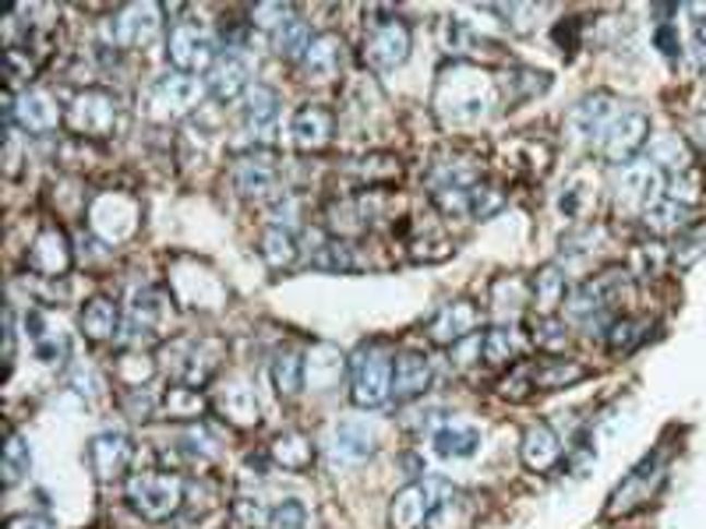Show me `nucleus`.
I'll return each mask as SVG.
<instances>
[{
  "label": "nucleus",
  "mask_w": 706,
  "mask_h": 529,
  "mask_svg": "<svg viewBox=\"0 0 706 529\" xmlns=\"http://www.w3.org/2000/svg\"><path fill=\"white\" fill-rule=\"evenodd\" d=\"M494 99H499V85L488 71L467 60H453L439 71V85H434V113L445 124H477L491 113Z\"/></svg>",
  "instance_id": "f257e3e1"
},
{
  "label": "nucleus",
  "mask_w": 706,
  "mask_h": 529,
  "mask_svg": "<svg viewBox=\"0 0 706 529\" xmlns=\"http://www.w3.org/2000/svg\"><path fill=\"white\" fill-rule=\"evenodd\" d=\"M350 399L360 410H374L393 399V357L382 342H364L350 357Z\"/></svg>",
  "instance_id": "f03ea898"
},
{
  "label": "nucleus",
  "mask_w": 706,
  "mask_h": 529,
  "mask_svg": "<svg viewBox=\"0 0 706 529\" xmlns=\"http://www.w3.org/2000/svg\"><path fill=\"white\" fill-rule=\"evenodd\" d=\"M128 505L145 522H167L184 505V480L177 473H134L128 480Z\"/></svg>",
  "instance_id": "7ed1b4c3"
},
{
  "label": "nucleus",
  "mask_w": 706,
  "mask_h": 529,
  "mask_svg": "<svg viewBox=\"0 0 706 529\" xmlns=\"http://www.w3.org/2000/svg\"><path fill=\"white\" fill-rule=\"evenodd\" d=\"M219 43L216 36L208 33L202 22L194 19H180L173 22L170 36H167V60L173 64V71L180 74H208V68L216 64L219 57Z\"/></svg>",
  "instance_id": "20e7f679"
},
{
  "label": "nucleus",
  "mask_w": 706,
  "mask_h": 529,
  "mask_svg": "<svg viewBox=\"0 0 706 529\" xmlns=\"http://www.w3.org/2000/svg\"><path fill=\"white\" fill-rule=\"evenodd\" d=\"M448 497H456V491L448 488L442 477H424L407 483L403 491H396L393 505H388V529H420L428 526L431 512L439 508Z\"/></svg>",
  "instance_id": "39448f33"
},
{
  "label": "nucleus",
  "mask_w": 706,
  "mask_h": 529,
  "mask_svg": "<svg viewBox=\"0 0 706 529\" xmlns=\"http://www.w3.org/2000/svg\"><path fill=\"white\" fill-rule=\"evenodd\" d=\"M647 134H650V117L636 110V106H622L619 113L611 117V124L605 128V134L594 142L597 156L611 163V166H629L633 156L647 145Z\"/></svg>",
  "instance_id": "423d86ee"
},
{
  "label": "nucleus",
  "mask_w": 706,
  "mask_h": 529,
  "mask_svg": "<svg viewBox=\"0 0 706 529\" xmlns=\"http://www.w3.org/2000/svg\"><path fill=\"white\" fill-rule=\"evenodd\" d=\"M139 223H142V205L124 191H103L88 205V230L103 244H120V240L134 237Z\"/></svg>",
  "instance_id": "0eeeda50"
},
{
  "label": "nucleus",
  "mask_w": 706,
  "mask_h": 529,
  "mask_svg": "<svg viewBox=\"0 0 706 529\" xmlns=\"http://www.w3.org/2000/svg\"><path fill=\"white\" fill-rule=\"evenodd\" d=\"M117 99L107 88H82L79 96L68 103L64 128L79 139H110L117 128Z\"/></svg>",
  "instance_id": "6e6552de"
},
{
  "label": "nucleus",
  "mask_w": 706,
  "mask_h": 529,
  "mask_svg": "<svg viewBox=\"0 0 706 529\" xmlns=\"http://www.w3.org/2000/svg\"><path fill=\"white\" fill-rule=\"evenodd\" d=\"M202 96H205V79L173 71V74H167V79H159L153 88H148V117L170 124V120L188 117L194 106L202 103Z\"/></svg>",
  "instance_id": "1a4fd4ad"
},
{
  "label": "nucleus",
  "mask_w": 706,
  "mask_h": 529,
  "mask_svg": "<svg viewBox=\"0 0 706 529\" xmlns=\"http://www.w3.org/2000/svg\"><path fill=\"white\" fill-rule=\"evenodd\" d=\"M665 194H668V177H665L660 166L629 163L622 170L614 202H619V212H625V216H643V212H647L650 205H657Z\"/></svg>",
  "instance_id": "9d476101"
},
{
  "label": "nucleus",
  "mask_w": 706,
  "mask_h": 529,
  "mask_svg": "<svg viewBox=\"0 0 706 529\" xmlns=\"http://www.w3.org/2000/svg\"><path fill=\"white\" fill-rule=\"evenodd\" d=\"M163 33V8L145 0V4H124L107 22V39L117 50H139L148 47Z\"/></svg>",
  "instance_id": "9b49d317"
},
{
  "label": "nucleus",
  "mask_w": 706,
  "mask_h": 529,
  "mask_svg": "<svg viewBox=\"0 0 706 529\" xmlns=\"http://www.w3.org/2000/svg\"><path fill=\"white\" fill-rule=\"evenodd\" d=\"M410 25L388 14L382 22H371L364 33V60L374 71H396L410 57Z\"/></svg>",
  "instance_id": "f8f14e48"
},
{
  "label": "nucleus",
  "mask_w": 706,
  "mask_h": 529,
  "mask_svg": "<svg viewBox=\"0 0 706 529\" xmlns=\"http://www.w3.org/2000/svg\"><path fill=\"white\" fill-rule=\"evenodd\" d=\"M234 184L244 199L268 202L279 199V163L268 148H251V153L234 159Z\"/></svg>",
  "instance_id": "ddd939ff"
},
{
  "label": "nucleus",
  "mask_w": 706,
  "mask_h": 529,
  "mask_svg": "<svg viewBox=\"0 0 706 529\" xmlns=\"http://www.w3.org/2000/svg\"><path fill=\"white\" fill-rule=\"evenodd\" d=\"M8 124H19L25 134H53L64 124V110L43 88H22L19 96H8Z\"/></svg>",
  "instance_id": "4468645a"
},
{
  "label": "nucleus",
  "mask_w": 706,
  "mask_h": 529,
  "mask_svg": "<svg viewBox=\"0 0 706 529\" xmlns=\"http://www.w3.org/2000/svg\"><path fill=\"white\" fill-rule=\"evenodd\" d=\"M131 459H134V445H131V437L120 431H103L88 442V462H93V473L103 483L124 477Z\"/></svg>",
  "instance_id": "2eb2a0df"
},
{
  "label": "nucleus",
  "mask_w": 706,
  "mask_h": 529,
  "mask_svg": "<svg viewBox=\"0 0 706 529\" xmlns=\"http://www.w3.org/2000/svg\"><path fill=\"white\" fill-rule=\"evenodd\" d=\"M28 268L43 279H60L71 268V244L60 226H43L36 233L33 248H28Z\"/></svg>",
  "instance_id": "dca6fc26"
},
{
  "label": "nucleus",
  "mask_w": 706,
  "mask_h": 529,
  "mask_svg": "<svg viewBox=\"0 0 706 529\" xmlns=\"http://www.w3.org/2000/svg\"><path fill=\"white\" fill-rule=\"evenodd\" d=\"M290 134H294V145L300 148V153H322V148L333 145L336 117H333L328 106L308 103V106H300V110L294 113Z\"/></svg>",
  "instance_id": "f3484780"
},
{
  "label": "nucleus",
  "mask_w": 706,
  "mask_h": 529,
  "mask_svg": "<svg viewBox=\"0 0 706 529\" xmlns=\"http://www.w3.org/2000/svg\"><path fill=\"white\" fill-rule=\"evenodd\" d=\"M205 88L213 93V99L219 103H234L240 96H248L251 88V71H248V60L240 57L237 50H223L216 57V64L208 68L205 74Z\"/></svg>",
  "instance_id": "a211bd4d"
},
{
  "label": "nucleus",
  "mask_w": 706,
  "mask_h": 529,
  "mask_svg": "<svg viewBox=\"0 0 706 529\" xmlns=\"http://www.w3.org/2000/svg\"><path fill=\"white\" fill-rule=\"evenodd\" d=\"M477 325H480V311L470 300H453V304L439 308V314L428 322V336L439 346H456L467 336H474Z\"/></svg>",
  "instance_id": "6ab92c4d"
},
{
  "label": "nucleus",
  "mask_w": 706,
  "mask_h": 529,
  "mask_svg": "<svg viewBox=\"0 0 706 529\" xmlns=\"http://www.w3.org/2000/svg\"><path fill=\"white\" fill-rule=\"evenodd\" d=\"M300 68H304V79L314 82V85H328L339 79L343 71V39L336 33H319L311 39V47L300 60Z\"/></svg>",
  "instance_id": "aec40b11"
},
{
  "label": "nucleus",
  "mask_w": 706,
  "mask_h": 529,
  "mask_svg": "<svg viewBox=\"0 0 706 529\" xmlns=\"http://www.w3.org/2000/svg\"><path fill=\"white\" fill-rule=\"evenodd\" d=\"M279 120V93L262 82H254L244 96V124L254 142H268Z\"/></svg>",
  "instance_id": "412c9836"
},
{
  "label": "nucleus",
  "mask_w": 706,
  "mask_h": 529,
  "mask_svg": "<svg viewBox=\"0 0 706 529\" xmlns=\"http://www.w3.org/2000/svg\"><path fill=\"white\" fill-rule=\"evenodd\" d=\"M213 406L219 410V417L234 423V428L248 431V428H259L262 410H259V399L244 382H230L227 388H219V396L213 399Z\"/></svg>",
  "instance_id": "4be33fe9"
},
{
  "label": "nucleus",
  "mask_w": 706,
  "mask_h": 529,
  "mask_svg": "<svg viewBox=\"0 0 706 529\" xmlns=\"http://www.w3.org/2000/svg\"><path fill=\"white\" fill-rule=\"evenodd\" d=\"M523 462L534 473H548L562 462V442L554 434L551 423H534V428L523 434Z\"/></svg>",
  "instance_id": "5701e85b"
},
{
  "label": "nucleus",
  "mask_w": 706,
  "mask_h": 529,
  "mask_svg": "<svg viewBox=\"0 0 706 529\" xmlns=\"http://www.w3.org/2000/svg\"><path fill=\"white\" fill-rule=\"evenodd\" d=\"M654 483H660V473H657V466H639V470H633L625 480H622V488L611 494V505H608V516H629V512H636L639 505H647L650 502V494H654Z\"/></svg>",
  "instance_id": "b1692460"
},
{
  "label": "nucleus",
  "mask_w": 706,
  "mask_h": 529,
  "mask_svg": "<svg viewBox=\"0 0 706 529\" xmlns=\"http://www.w3.org/2000/svg\"><path fill=\"white\" fill-rule=\"evenodd\" d=\"M431 385V360L424 353H403L393 364V399L410 402Z\"/></svg>",
  "instance_id": "393cba45"
},
{
  "label": "nucleus",
  "mask_w": 706,
  "mask_h": 529,
  "mask_svg": "<svg viewBox=\"0 0 706 529\" xmlns=\"http://www.w3.org/2000/svg\"><path fill=\"white\" fill-rule=\"evenodd\" d=\"M268 459H273L279 470H287V473H304V470H311V462H314V445H311L308 434L283 431V434L273 437V445H268Z\"/></svg>",
  "instance_id": "a878e982"
},
{
  "label": "nucleus",
  "mask_w": 706,
  "mask_h": 529,
  "mask_svg": "<svg viewBox=\"0 0 706 529\" xmlns=\"http://www.w3.org/2000/svg\"><path fill=\"white\" fill-rule=\"evenodd\" d=\"M622 106H619V99H614L611 93H594V96H587L579 106H576V113H573V124H576V131L583 134V139H590V145L605 134V128L611 124V117L619 113Z\"/></svg>",
  "instance_id": "bb28decb"
},
{
  "label": "nucleus",
  "mask_w": 706,
  "mask_h": 529,
  "mask_svg": "<svg viewBox=\"0 0 706 529\" xmlns=\"http://www.w3.org/2000/svg\"><path fill=\"white\" fill-rule=\"evenodd\" d=\"M79 325L85 332L88 342H107L120 336V308L113 304L110 297H93L88 304L82 308Z\"/></svg>",
  "instance_id": "cd10ccee"
},
{
  "label": "nucleus",
  "mask_w": 706,
  "mask_h": 529,
  "mask_svg": "<svg viewBox=\"0 0 706 529\" xmlns=\"http://www.w3.org/2000/svg\"><path fill=\"white\" fill-rule=\"evenodd\" d=\"M565 293H569V279L559 265H545L530 282V304L537 308L540 317H554V311L565 304Z\"/></svg>",
  "instance_id": "c85d7f7f"
},
{
  "label": "nucleus",
  "mask_w": 706,
  "mask_h": 529,
  "mask_svg": "<svg viewBox=\"0 0 706 529\" xmlns=\"http://www.w3.org/2000/svg\"><path fill=\"white\" fill-rule=\"evenodd\" d=\"M431 442H434V452L445 459H470L480 448V431L463 420H445L442 428L434 431Z\"/></svg>",
  "instance_id": "c756f323"
},
{
  "label": "nucleus",
  "mask_w": 706,
  "mask_h": 529,
  "mask_svg": "<svg viewBox=\"0 0 706 529\" xmlns=\"http://www.w3.org/2000/svg\"><path fill=\"white\" fill-rule=\"evenodd\" d=\"M343 353L336 350V346H314L311 357L304 360V382L314 388V392H325V388H333L339 382V374H343Z\"/></svg>",
  "instance_id": "7c9ffc66"
},
{
  "label": "nucleus",
  "mask_w": 706,
  "mask_h": 529,
  "mask_svg": "<svg viewBox=\"0 0 706 529\" xmlns=\"http://www.w3.org/2000/svg\"><path fill=\"white\" fill-rule=\"evenodd\" d=\"M219 371V342L216 339H202L199 346H191L184 357V368H180V382L191 388H202L213 382V374Z\"/></svg>",
  "instance_id": "2f4dec72"
},
{
  "label": "nucleus",
  "mask_w": 706,
  "mask_h": 529,
  "mask_svg": "<svg viewBox=\"0 0 706 529\" xmlns=\"http://www.w3.org/2000/svg\"><path fill=\"white\" fill-rule=\"evenodd\" d=\"M333 452L339 462H364L374 456V434L364 423H339L333 434Z\"/></svg>",
  "instance_id": "473e14b6"
},
{
  "label": "nucleus",
  "mask_w": 706,
  "mask_h": 529,
  "mask_svg": "<svg viewBox=\"0 0 706 529\" xmlns=\"http://www.w3.org/2000/svg\"><path fill=\"white\" fill-rule=\"evenodd\" d=\"M259 254H262V262L279 272V268H290L297 262V237L287 230V226H268V230L262 233V244H259Z\"/></svg>",
  "instance_id": "72a5a7b5"
},
{
  "label": "nucleus",
  "mask_w": 706,
  "mask_h": 529,
  "mask_svg": "<svg viewBox=\"0 0 706 529\" xmlns=\"http://www.w3.org/2000/svg\"><path fill=\"white\" fill-rule=\"evenodd\" d=\"M311 28H308V22L304 19H287L283 22L276 33H273V50H276V57H283V60H304V53H308V47H311Z\"/></svg>",
  "instance_id": "f704fd0d"
},
{
  "label": "nucleus",
  "mask_w": 706,
  "mask_h": 529,
  "mask_svg": "<svg viewBox=\"0 0 706 529\" xmlns=\"http://www.w3.org/2000/svg\"><path fill=\"white\" fill-rule=\"evenodd\" d=\"M689 216H693V208L682 205V202H674V199H668V194H665V199H660L657 205H650L647 212H643V223H647L654 233L668 237V233L685 230Z\"/></svg>",
  "instance_id": "c9c22d12"
},
{
  "label": "nucleus",
  "mask_w": 706,
  "mask_h": 529,
  "mask_svg": "<svg viewBox=\"0 0 706 529\" xmlns=\"http://www.w3.org/2000/svg\"><path fill=\"white\" fill-rule=\"evenodd\" d=\"M354 173L360 177V184H368V191H379L385 184H396L403 166L396 156H385V153H374V156H364L354 163Z\"/></svg>",
  "instance_id": "e433bc0d"
},
{
  "label": "nucleus",
  "mask_w": 706,
  "mask_h": 529,
  "mask_svg": "<svg viewBox=\"0 0 706 529\" xmlns=\"http://www.w3.org/2000/svg\"><path fill=\"white\" fill-rule=\"evenodd\" d=\"M587 377V368L576 360H540L534 364V388H569Z\"/></svg>",
  "instance_id": "4c0bfd02"
},
{
  "label": "nucleus",
  "mask_w": 706,
  "mask_h": 529,
  "mask_svg": "<svg viewBox=\"0 0 706 529\" xmlns=\"http://www.w3.org/2000/svg\"><path fill=\"white\" fill-rule=\"evenodd\" d=\"M273 385L279 392V399H297L300 388H304V360L294 350H283L273 360Z\"/></svg>",
  "instance_id": "58836bf2"
},
{
  "label": "nucleus",
  "mask_w": 706,
  "mask_h": 529,
  "mask_svg": "<svg viewBox=\"0 0 706 529\" xmlns=\"http://www.w3.org/2000/svg\"><path fill=\"white\" fill-rule=\"evenodd\" d=\"M519 357V339L513 325H494L484 332V360L491 368H505Z\"/></svg>",
  "instance_id": "ea45409f"
},
{
  "label": "nucleus",
  "mask_w": 706,
  "mask_h": 529,
  "mask_svg": "<svg viewBox=\"0 0 706 529\" xmlns=\"http://www.w3.org/2000/svg\"><path fill=\"white\" fill-rule=\"evenodd\" d=\"M163 410H167V417H173V420H202L208 402L199 396V388L177 385L167 392V399H163Z\"/></svg>",
  "instance_id": "a19ab883"
},
{
  "label": "nucleus",
  "mask_w": 706,
  "mask_h": 529,
  "mask_svg": "<svg viewBox=\"0 0 706 529\" xmlns=\"http://www.w3.org/2000/svg\"><path fill=\"white\" fill-rule=\"evenodd\" d=\"M33 466V456H28V445L19 431L8 434V445H4V488H14Z\"/></svg>",
  "instance_id": "79ce46f5"
},
{
  "label": "nucleus",
  "mask_w": 706,
  "mask_h": 529,
  "mask_svg": "<svg viewBox=\"0 0 706 529\" xmlns=\"http://www.w3.org/2000/svg\"><path fill=\"white\" fill-rule=\"evenodd\" d=\"M650 163L660 166V170H679V173H685V170H689V148H685V142L679 139V134H668V139L654 142Z\"/></svg>",
  "instance_id": "37998d69"
},
{
  "label": "nucleus",
  "mask_w": 706,
  "mask_h": 529,
  "mask_svg": "<svg viewBox=\"0 0 706 529\" xmlns=\"http://www.w3.org/2000/svg\"><path fill=\"white\" fill-rule=\"evenodd\" d=\"M505 208V191L499 184H488V180H477L470 188V216L474 219H491L494 212Z\"/></svg>",
  "instance_id": "c03bdc74"
},
{
  "label": "nucleus",
  "mask_w": 706,
  "mask_h": 529,
  "mask_svg": "<svg viewBox=\"0 0 706 529\" xmlns=\"http://www.w3.org/2000/svg\"><path fill=\"white\" fill-rule=\"evenodd\" d=\"M534 346L545 353H562L569 346V328L559 317H537L534 322Z\"/></svg>",
  "instance_id": "a18cd8bd"
},
{
  "label": "nucleus",
  "mask_w": 706,
  "mask_h": 529,
  "mask_svg": "<svg viewBox=\"0 0 706 529\" xmlns=\"http://www.w3.org/2000/svg\"><path fill=\"white\" fill-rule=\"evenodd\" d=\"M234 519L244 529H273V508H265L259 497H237Z\"/></svg>",
  "instance_id": "49530a36"
},
{
  "label": "nucleus",
  "mask_w": 706,
  "mask_h": 529,
  "mask_svg": "<svg viewBox=\"0 0 706 529\" xmlns=\"http://www.w3.org/2000/svg\"><path fill=\"white\" fill-rule=\"evenodd\" d=\"M643 339V325L633 322V317H622V322H611L608 325V346H611V353H629V350H636Z\"/></svg>",
  "instance_id": "de8ad7c7"
},
{
  "label": "nucleus",
  "mask_w": 706,
  "mask_h": 529,
  "mask_svg": "<svg viewBox=\"0 0 706 529\" xmlns=\"http://www.w3.org/2000/svg\"><path fill=\"white\" fill-rule=\"evenodd\" d=\"M534 388V364H519L513 368V374L502 382V396L508 399H527V392Z\"/></svg>",
  "instance_id": "09e8293b"
},
{
  "label": "nucleus",
  "mask_w": 706,
  "mask_h": 529,
  "mask_svg": "<svg viewBox=\"0 0 706 529\" xmlns=\"http://www.w3.org/2000/svg\"><path fill=\"white\" fill-rule=\"evenodd\" d=\"M459 505H463V502H456V497H448V502H442L439 508L431 512V519H428L424 529H456V526H463V522H467V516L459 512Z\"/></svg>",
  "instance_id": "8fccbe9b"
},
{
  "label": "nucleus",
  "mask_w": 706,
  "mask_h": 529,
  "mask_svg": "<svg viewBox=\"0 0 706 529\" xmlns=\"http://www.w3.org/2000/svg\"><path fill=\"white\" fill-rule=\"evenodd\" d=\"M308 526V512L300 502H283L273 508V529H304Z\"/></svg>",
  "instance_id": "3c124183"
},
{
  "label": "nucleus",
  "mask_w": 706,
  "mask_h": 529,
  "mask_svg": "<svg viewBox=\"0 0 706 529\" xmlns=\"http://www.w3.org/2000/svg\"><path fill=\"white\" fill-rule=\"evenodd\" d=\"M124 406H128V413H131L134 420H148V417L156 413V399L148 396L145 388H128Z\"/></svg>",
  "instance_id": "603ef678"
},
{
  "label": "nucleus",
  "mask_w": 706,
  "mask_h": 529,
  "mask_svg": "<svg viewBox=\"0 0 706 529\" xmlns=\"http://www.w3.org/2000/svg\"><path fill=\"white\" fill-rule=\"evenodd\" d=\"M513 85H519V96L516 99H530V96L545 93V88H548V74H540V71H516Z\"/></svg>",
  "instance_id": "864d4df0"
},
{
  "label": "nucleus",
  "mask_w": 706,
  "mask_h": 529,
  "mask_svg": "<svg viewBox=\"0 0 706 529\" xmlns=\"http://www.w3.org/2000/svg\"><path fill=\"white\" fill-rule=\"evenodd\" d=\"M4 529H53L47 516H33V512H22V516H11Z\"/></svg>",
  "instance_id": "5fc2aeb1"
},
{
  "label": "nucleus",
  "mask_w": 706,
  "mask_h": 529,
  "mask_svg": "<svg viewBox=\"0 0 706 529\" xmlns=\"http://www.w3.org/2000/svg\"><path fill=\"white\" fill-rule=\"evenodd\" d=\"M693 53H696V64L706 71V22L696 28V36H693Z\"/></svg>",
  "instance_id": "6e6d98bb"
}]
</instances>
